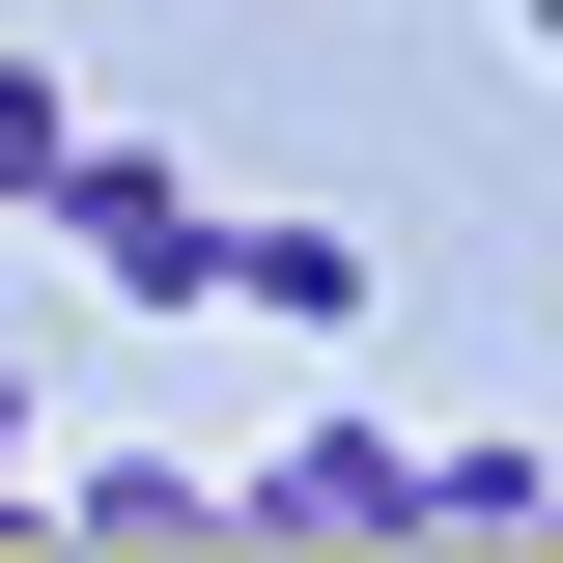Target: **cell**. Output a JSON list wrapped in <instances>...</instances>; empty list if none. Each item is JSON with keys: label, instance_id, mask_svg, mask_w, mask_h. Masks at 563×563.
Here are the masks:
<instances>
[{"label": "cell", "instance_id": "1", "mask_svg": "<svg viewBox=\"0 0 563 563\" xmlns=\"http://www.w3.org/2000/svg\"><path fill=\"white\" fill-rule=\"evenodd\" d=\"M57 225H85V282H113V310H225V198L169 169V141H85Z\"/></svg>", "mask_w": 563, "mask_h": 563}, {"label": "cell", "instance_id": "2", "mask_svg": "<svg viewBox=\"0 0 563 563\" xmlns=\"http://www.w3.org/2000/svg\"><path fill=\"white\" fill-rule=\"evenodd\" d=\"M225 536H422V422H282V451H225Z\"/></svg>", "mask_w": 563, "mask_h": 563}, {"label": "cell", "instance_id": "3", "mask_svg": "<svg viewBox=\"0 0 563 563\" xmlns=\"http://www.w3.org/2000/svg\"><path fill=\"white\" fill-rule=\"evenodd\" d=\"M225 310H254V339H339V310H366V225L254 198V225H225Z\"/></svg>", "mask_w": 563, "mask_h": 563}, {"label": "cell", "instance_id": "4", "mask_svg": "<svg viewBox=\"0 0 563 563\" xmlns=\"http://www.w3.org/2000/svg\"><path fill=\"white\" fill-rule=\"evenodd\" d=\"M57 536H169V563H198V536H225V451H85Z\"/></svg>", "mask_w": 563, "mask_h": 563}, {"label": "cell", "instance_id": "5", "mask_svg": "<svg viewBox=\"0 0 563 563\" xmlns=\"http://www.w3.org/2000/svg\"><path fill=\"white\" fill-rule=\"evenodd\" d=\"M422 536H563V451H507V422H451V451H422Z\"/></svg>", "mask_w": 563, "mask_h": 563}, {"label": "cell", "instance_id": "6", "mask_svg": "<svg viewBox=\"0 0 563 563\" xmlns=\"http://www.w3.org/2000/svg\"><path fill=\"white\" fill-rule=\"evenodd\" d=\"M57 169H85V113H57V57H0V225H57Z\"/></svg>", "mask_w": 563, "mask_h": 563}, {"label": "cell", "instance_id": "7", "mask_svg": "<svg viewBox=\"0 0 563 563\" xmlns=\"http://www.w3.org/2000/svg\"><path fill=\"white\" fill-rule=\"evenodd\" d=\"M0 536H57V479H29V395H0Z\"/></svg>", "mask_w": 563, "mask_h": 563}, {"label": "cell", "instance_id": "8", "mask_svg": "<svg viewBox=\"0 0 563 563\" xmlns=\"http://www.w3.org/2000/svg\"><path fill=\"white\" fill-rule=\"evenodd\" d=\"M536 29H563V0H536Z\"/></svg>", "mask_w": 563, "mask_h": 563}]
</instances>
